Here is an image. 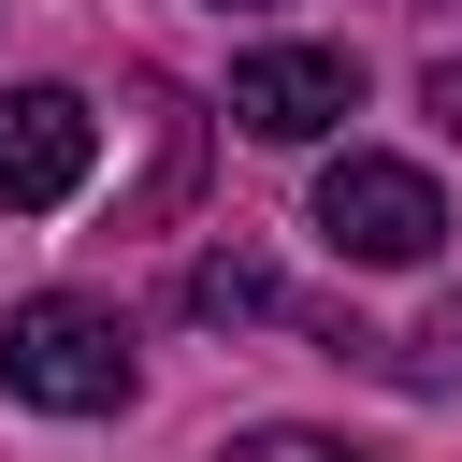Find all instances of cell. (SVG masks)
Returning <instances> with one entry per match:
<instances>
[{
	"instance_id": "1",
	"label": "cell",
	"mask_w": 462,
	"mask_h": 462,
	"mask_svg": "<svg viewBox=\"0 0 462 462\" xmlns=\"http://www.w3.org/2000/svg\"><path fill=\"white\" fill-rule=\"evenodd\" d=\"M0 390L43 404V419H116V404H130V332H116V303H72V289L14 303V318H0Z\"/></svg>"
},
{
	"instance_id": "2",
	"label": "cell",
	"mask_w": 462,
	"mask_h": 462,
	"mask_svg": "<svg viewBox=\"0 0 462 462\" xmlns=\"http://www.w3.org/2000/svg\"><path fill=\"white\" fill-rule=\"evenodd\" d=\"M318 245L332 260H375V274H419L448 245V202H433L419 159H332L318 173Z\"/></svg>"
},
{
	"instance_id": "3",
	"label": "cell",
	"mask_w": 462,
	"mask_h": 462,
	"mask_svg": "<svg viewBox=\"0 0 462 462\" xmlns=\"http://www.w3.org/2000/svg\"><path fill=\"white\" fill-rule=\"evenodd\" d=\"M332 116H361V58L346 43H260V58H231V130L318 144Z\"/></svg>"
},
{
	"instance_id": "4",
	"label": "cell",
	"mask_w": 462,
	"mask_h": 462,
	"mask_svg": "<svg viewBox=\"0 0 462 462\" xmlns=\"http://www.w3.org/2000/svg\"><path fill=\"white\" fill-rule=\"evenodd\" d=\"M87 159H101V116H87L72 87H0V202H14V217L72 202Z\"/></svg>"
},
{
	"instance_id": "5",
	"label": "cell",
	"mask_w": 462,
	"mask_h": 462,
	"mask_svg": "<svg viewBox=\"0 0 462 462\" xmlns=\"http://www.w3.org/2000/svg\"><path fill=\"white\" fill-rule=\"evenodd\" d=\"M188 303H202V318H274L289 289H274V260H245V245H217V260L188 274Z\"/></svg>"
},
{
	"instance_id": "6",
	"label": "cell",
	"mask_w": 462,
	"mask_h": 462,
	"mask_svg": "<svg viewBox=\"0 0 462 462\" xmlns=\"http://www.w3.org/2000/svg\"><path fill=\"white\" fill-rule=\"evenodd\" d=\"M375 361H390L404 390H462V303H448V318H419V332H404V346H375Z\"/></svg>"
},
{
	"instance_id": "7",
	"label": "cell",
	"mask_w": 462,
	"mask_h": 462,
	"mask_svg": "<svg viewBox=\"0 0 462 462\" xmlns=\"http://www.w3.org/2000/svg\"><path fill=\"white\" fill-rule=\"evenodd\" d=\"M217 462H375V448H346V433H303V419H274V433H231Z\"/></svg>"
},
{
	"instance_id": "8",
	"label": "cell",
	"mask_w": 462,
	"mask_h": 462,
	"mask_svg": "<svg viewBox=\"0 0 462 462\" xmlns=\"http://www.w3.org/2000/svg\"><path fill=\"white\" fill-rule=\"evenodd\" d=\"M433 116H448V130H462V58H448V72H433Z\"/></svg>"
}]
</instances>
